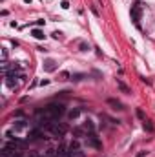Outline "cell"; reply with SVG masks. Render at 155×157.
I'll list each match as a JSON object with an SVG mask.
<instances>
[{"instance_id":"6","label":"cell","mask_w":155,"mask_h":157,"mask_svg":"<svg viewBox=\"0 0 155 157\" xmlns=\"http://www.w3.org/2000/svg\"><path fill=\"white\" fill-rule=\"evenodd\" d=\"M106 102H108L109 106H113V110H124L122 102H121V101H117V99H108Z\"/></svg>"},{"instance_id":"4","label":"cell","mask_w":155,"mask_h":157,"mask_svg":"<svg viewBox=\"0 0 155 157\" xmlns=\"http://www.w3.org/2000/svg\"><path fill=\"white\" fill-rule=\"evenodd\" d=\"M42 137H44V130L35 128V130H31L28 134V141H37V139H42Z\"/></svg>"},{"instance_id":"5","label":"cell","mask_w":155,"mask_h":157,"mask_svg":"<svg viewBox=\"0 0 155 157\" xmlns=\"http://www.w3.org/2000/svg\"><path fill=\"white\" fill-rule=\"evenodd\" d=\"M44 70L46 71H55L57 70V62H55L53 58H46V60H44Z\"/></svg>"},{"instance_id":"18","label":"cell","mask_w":155,"mask_h":157,"mask_svg":"<svg viewBox=\"0 0 155 157\" xmlns=\"http://www.w3.org/2000/svg\"><path fill=\"white\" fill-rule=\"evenodd\" d=\"M60 77H62V81H68V78L71 77V75H69L68 71H62V73H60Z\"/></svg>"},{"instance_id":"21","label":"cell","mask_w":155,"mask_h":157,"mask_svg":"<svg viewBox=\"0 0 155 157\" xmlns=\"http://www.w3.org/2000/svg\"><path fill=\"white\" fill-rule=\"evenodd\" d=\"M60 37H62L60 31H55V33H53V38H60Z\"/></svg>"},{"instance_id":"9","label":"cell","mask_w":155,"mask_h":157,"mask_svg":"<svg viewBox=\"0 0 155 157\" xmlns=\"http://www.w3.org/2000/svg\"><path fill=\"white\" fill-rule=\"evenodd\" d=\"M81 111H82L81 108H73V110H71V111L68 113V115H69V119H71V121H75V119H77L79 115H81Z\"/></svg>"},{"instance_id":"11","label":"cell","mask_w":155,"mask_h":157,"mask_svg":"<svg viewBox=\"0 0 155 157\" xmlns=\"http://www.w3.org/2000/svg\"><path fill=\"white\" fill-rule=\"evenodd\" d=\"M84 130H86V132H89V134H93V132H95L93 122H91V121H86V122H84Z\"/></svg>"},{"instance_id":"17","label":"cell","mask_w":155,"mask_h":157,"mask_svg":"<svg viewBox=\"0 0 155 157\" xmlns=\"http://www.w3.org/2000/svg\"><path fill=\"white\" fill-rule=\"evenodd\" d=\"M137 117H139V119H142V121L146 119V117H144V111L141 110V108H139V110H137Z\"/></svg>"},{"instance_id":"1","label":"cell","mask_w":155,"mask_h":157,"mask_svg":"<svg viewBox=\"0 0 155 157\" xmlns=\"http://www.w3.org/2000/svg\"><path fill=\"white\" fill-rule=\"evenodd\" d=\"M37 113L42 115V117H48V119L58 121L64 113H66V106H64L62 102H53V104H48L44 110H37Z\"/></svg>"},{"instance_id":"8","label":"cell","mask_w":155,"mask_h":157,"mask_svg":"<svg viewBox=\"0 0 155 157\" xmlns=\"http://www.w3.org/2000/svg\"><path fill=\"white\" fill-rule=\"evenodd\" d=\"M144 130H146L148 134H153V132H155V128H153V124H152L150 119H144Z\"/></svg>"},{"instance_id":"20","label":"cell","mask_w":155,"mask_h":157,"mask_svg":"<svg viewBox=\"0 0 155 157\" xmlns=\"http://www.w3.org/2000/svg\"><path fill=\"white\" fill-rule=\"evenodd\" d=\"M91 13L95 15V17H99V9H97V7H95V6H91Z\"/></svg>"},{"instance_id":"13","label":"cell","mask_w":155,"mask_h":157,"mask_svg":"<svg viewBox=\"0 0 155 157\" xmlns=\"http://www.w3.org/2000/svg\"><path fill=\"white\" fill-rule=\"evenodd\" d=\"M46 157H58V152L55 150V148H49V150H46V154H44Z\"/></svg>"},{"instance_id":"22","label":"cell","mask_w":155,"mask_h":157,"mask_svg":"<svg viewBox=\"0 0 155 157\" xmlns=\"http://www.w3.org/2000/svg\"><path fill=\"white\" fill-rule=\"evenodd\" d=\"M86 50H89L88 44H84V42H82V44H81V51H86Z\"/></svg>"},{"instance_id":"7","label":"cell","mask_w":155,"mask_h":157,"mask_svg":"<svg viewBox=\"0 0 155 157\" xmlns=\"http://www.w3.org/2000/svg\"><path fill=\"white\" fill-rule=\"evenodd\" d=\"M24 128H28V121H17V122H15V124H13V130L15 132H20V130H24Z\"/></svg>"},{"instance_id":"3","label":"cell","mask_w":155,"mask_h":157,"mask_svg":"<svg viewBox=\"0 0 155 157\" xmlns=\"http://www.w3.org/2000/svg\"><path fill=\"white\" fill-rule=\"evenodd\" d=\"M132 18H133L135 26L141 29V7H139V6H133L132 7Z\"/></svg>"},{"instance_id":"16","label":"cell","mask_w":155,"mask_h":157,"mask_svg":"<svg viewBox=\"0 0 155 157\" xmlns=\"http://www.w3.org/2000/svg\"><path fill=\"white\" fill-rule=\"evenodd\" d=\"M22 157H40L37 152H28V154H22Z\"/></svg>"},{"instance_id":"23","label":"cell","mask_w":155,"mask_h":157,"mask_svg":"<svg viewBox=\"0 0 155 157\" xmlns=\"http://www.w3.org/2000/svg\"><path fill=\"white\" fill-rule=\"evenodd\" d=\"M60 6H62V9H68V7H69V4H68V2H66V0H64V2H62V4H60Z\"/></svg>"},{"instance_id":"24","label":"cell","mask_w":155,"mask_h":157,"mask_svg":"<svg viewBox=\"0 0 155 157\" xmlns=\"http://www.w3.org/2000/svg\"><path fill=\"white\" fill-rule=\"evenodd\" d=\"M144 155H148V152H141V154H137V157H144Z\"/></svg>"},{"instance_id":"19","label":"cell","mask_w":155,"mask_h":157,"mask_svg":"<svg viewBox=\"0 0 155 157\" xmlns=\"http://www.w3.org/2000/svg\"><path fill=\"white\" fill-rule=\"evenodd\" d=\"M141 81L144 82V84H152V81H150V78H148V77H144V75L141 77Z\"/></svg>"},{"instance_id":"15","label":"cell","mask_w":155,"mask_h":157,"mask_svg":"<svg viewBox=\"0 0 155 157\" xmlns=\"http://www.w3.org/2000/svg\"><path fill=\"white\" fill-rule=\"evenodd\" d=\"M82 78H84V75H82V73H75V75H71V81H75V82L82 81Z\"/></svg>"},{"instance_id":"2","label":"cell","mask_w":155,"mask_h":157,"mask_svg":"<svg viewBox=\"0 0 155 157\" xmlns=\"http://www.w3.org/2000/svg\"><path fill=\"white\" fill-rule=\"evenodd\" d=\"M86 144L91 146V148H95V150H101L102 148V143L99 141V137L95 135V134H88L86 135Z\"/></svg>"},{"instance_id":"12","label":"cell","mask_w":155,"mask_h":157,"mask_svg":"<svg viewBox=\"0 0 155 157\" xmlns=\"http://www.w3.org/2000/svg\"><path fill=\"white\" fill-rule=\"evenodd\" d=\"M117 86H119V90H121L122 93H130V88L124 84V82H121V81H117Z\"/></svg>"},{"instance_id":"14","label":"cell","mask_w":155,"mask_h":157,"mask_svg":"<svg viewBox=\"0 0 155 157\" xmlns=\"http://www.w3.org/2000/svg\"><path fill=\"white\" fill-rule=\"evenodd\" d=\"M73 135L77 137V139H79V137H82L84 135V128H75L73 130Z\"/></svg>"},{"instance_id":"10","label":"cell","mask_w":155,"mask_h":157,"mask_svg":"<svg viewBox=\"0 0 155 157\" xmlns=\"http://www.w3.org/2000/svg\"><path fill=\"white\" fill-rule=\"evenodd\" d=\"M31 35H33L35 38H38V40H42V38L46 37V35L42 33V29H38V28H35V29H33V31H31Z\"/></svg>"}]
</instances>
